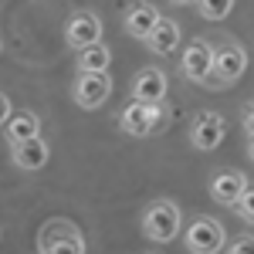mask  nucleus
<instances>
[{
    "label": "nucleus",
    "instance_id": "obj_6",
    "mask_svg": "<svg viewBox=\"0 0 254 254\" xmlns=\"http://www.w3.org/2000/svg\"><path fill=\"white\" fill-rule=\"evenodd\" d=\"M210 64H214V44L196 38V41H190V44L183 48V55H180V75L187 81L203 85V81L210 78Z\"/></svg>",
    "mask_w": 254,
    "mask_h": 254
},
{
    "label": "nucleus",
    "instance_id": "obj_21",
    "mask_svg": "<svg viewBox=\"0 0 254 254\" xmlns=\"http://www.w3.org/2000/svg\"><path fill=\"white\" fill-rule=\"evenodd\" d=\"M10 116H14V112H10V98L0 92V126H7V122H10Z\"/></svg>",
    "mask_w": 254,
    "mask_h": 254
},
{
    "label": "nucleus",
    "instance_id": "obj_18",
    "mask_svg": "<svg viewBox=\"0 0 254 254\" xmlns=\"http://www.w3.org/2000/svg\"><path fill=\"white\" fill-rule=\"evenodd\" d=\"M234 210H237V217H241V220L254 224V187H251V183H248V190L241 193V200L234 203Z\"/></svg>",
    "mask_w": 254,
    "mask_h": 254
},
{
    "label": "nucleus",
    "instance_id": "obj_13",
    "mask_svg": "<svg viewBox=\"0 0 254 254\" xmlns=\"http://www.w3.org/2000/svg\"><path fill=\"white\" fill-rule=\"evenodd\" d=\"M51 156L48 142L41 136H31V139H20V142H10V159L17 163L20 170H41Z\"/></svg>",
    "mask_w": 254,
    "mask_h": 254
},
{
    "label": "nucleus",
    "instance_id": "obj_9",
    "mask_svg": "<svg viewBox=\"0 0 254 254\" xmlns=\"http://www.w3.org/2000/svg\"><path fill=\"white\" fill-rule=\"evenodd\" d=\"M64 41H68L75 51L102 41V20H98V14H92V10H75V14L68 17V24H64Z\"/></svg>",
    "mask_w": 254,
    "mask_h": 254
},
{
    "label": "nucleus",
    "instance_id": "obj_2",
    "mask_svg": "<svg viewBox=\"0 0 254 254\" xmlns=\"http://www.w3.org/2000/svg\"><path fill=\"white\" fill-rule=\"evenodd\" d=\"M38 251L41 254H85V237L71 220L51 217L38 231Z\"/></svg>",
    "mask_w": 254,
    "mask_h": 254
},
{
    "label": "nucleus",
    "instance_id": "obj_19",
    "mask_svg": "<svg viewBox=\"0 0 254 254\" xmlns=\"http://www.w3.org/2000/svg\"><path fill=\"white\" fill-rule=\"evenodd\" d=\"M227 254H254V237L251 234L234 237V244H231V251H227Z\"/></svg>",
    "mask_w": 254,
    "mask_h": 254
},
{
    "label": "nucleus",
    "instance_id": "obj_22",
    "mask_svg": "<svg viewBox=\"0 0 254 254\" xmlns=\"http://www.w3.org/2000/svg\"><path fill=\"white\" fill-rule=\"evenodd\" d=\"M170 3H176V7H187V3H196V0H170Z\"/></svg>",
    "mask_w": 254,
    "mask_h": 254
},
{
    "label": "nucleus",
    "instance_id": "obj_7",
    "mask_svg": "<svg viewBox=\"0 0 254 254\" xmlns=\"http://www.w3.org/2000/svg\"><path fill=\"white\" fill-rule=\"evenodd\" d=\"M224 227L217 224L214 217H196L193 224L187 227V234H183V241H187V251L190 254H217L220 248H224Z\"/></svg>",
    "mask_w": 254,
    "mask_h": 254
},
{
    "label": "nucleus",
    "instance_id": "obj_23",
    "mask_svg": "<svg viewBox=\"0 0 254 254\" xmlns=\"http://www.w3.org/2000/svg\"><path fill=\"white\" fill-rule=\"evenodd\" d=\"M248 156H251V163H254V136H251V142H248Z\"/></svg>",
    "mask_w": 254,
    "mask_h": 254
},
{
    "label": "nucleus",
    "instance_id": "obj_17",
    "mask_svg": "<svg viewBox=\"0 0 254 254\" xmlns=\"http://www.w3.org/2000/svg\"><path fill=\"white\" fill-rule=\"evenodd\" d=\"M196 7H200V17L224 20L231 10H234V0H196Z\"/></svg>",
    "mask_w": 254,
    "mask_h": 254
},
{
    "label": "nucleus",
    "instance_id": "obj_10",
    "mask_svg": "<svg viewBox=\"0 0 254 254\" xmlns=\"http://www.w3.org/2000/svg\"><path fill=\"white\" fill-rule=\"evenodd\" d=\"M244 190H248V176L241 170H217L210 176V200L220 207H234Z\"/></svg>",
    "mask_w": 254,
    "mask_h": 254
},
{
    "label": "nucleus",
    "instance_id": "obj_8",
    "mask_svg": "<svg viewBox=\"0 0 254 254\" xmlns=\"http://www.w3.org/2000/svg\"><path fill=\"white\" fill-rule=\"evenodd\" d=\"M224 136H227V126H224V119L217 112H200L190 122V142L200 153H214L217 146L224 142Z\"/></svg>",
    "mask_w": 254,
    "mask_h": 254
},
{
    "label": "nucleus",
    "instance_id": "obj_12",
    "mask_svg": "<svg viewBox=\"0 0 254 254\" xmlns=\"http://www.w3.org/2000/svg\"><path fill=\"white\" fill-rule=\"evenodd\" d=\"M166 88H170V81H166V71L163 68H142V71H136V78H132V98L136 102L163 105Z\"/></svg>",
    "mask_w": 254,
    "mask_h": 254
},
{
    "label": "nucleus",
    "instance_id": "obj_11",
    "mask_svg": "<svg viewBox=\"0 0 254 254\" xmlns=\"http://www.w3.org/2000/svg\"><path fill=\"white\" fill-rule=\"evenodd\" d=\"M156 24H159V10L153 3H146V0H136V3H129L122 10V27H126L129 38H136V41H146Z\"/></svg>",
    "mask_w": 254,
    "mask_h": 254
},
{
    "label": "nucleus",
    "instance_id": "obj_16",
    "mask_svg": "<svg viewBox=\"0 0 254 254\" xmlns=\"http://www.w3.org/2000/svg\"><path fill=\"white\" fill-rule=\"evenodd\" d=\"M109 64H112V51L102 41L78 51V71H109Z\"/></svg>",
    "mask_w": 254,
    "mask_h": 254
},
{
    "label": "nucleus",
    "instance_id": "obj_14",
    "mask_svg": "<svg viewBox=\"0 0 254 254\" xmlns=\"http://www.w3.org/2000/svg\"><path fill=\"white\" fill-rule=\"evenodd\" d=\"M146 48L153 55H173L176 48H180V24L173 17H159V24L146 38Z\"/></svg>",
    "mask_w": 254,
    "mask_h": 254
},
{
    "label": "nucleus",
    "instance_id": "obj_4",
    "mask_svg": "<svg viewBox=\"0 0 254 254\" xmlns=\"http://www.w3.org/2000/svg\"><path fill=\"white\" fill-rule=\"evenodd\" d=\"M159 126H163V105H153V102H129L126 109H122V116H119V129L126 132V136H153Z\"/></svg>",
    "mask_w": 254,
    "mask_h": 254
},
{
    "label": "nucleus",
    "instance_id": "obj_1",
    "mask_svg": "<svg viewBox=\"0 0 254 254\" xmlns=\"http://www.w3.org/2000/svg\"><path fill=\"white\" fill-rule=\"evenodd\" d=\"M248 71V51L237 44V41H217L214 44V64H210V78L203 81L207 88H231L241 81V75Z\"/></svg>",
    "mask_w": 254,
    "mask_h": 254
},
{
    "label": "nucleus",
    "instance_id": "obj_15",
    "mask_svg": "<svg viewBox=\"0 0 254 254\" xmlns=\"http://www.w3.org/2000/svg\"><path fill=\"white\" fill-rule=\"evenodd\" d=\"M41 136V119L34 112H14L10 122H7V146L10 142H20V139Z\"/></svg>",
    "mask_w": 254,
    "mask_h": 254
},
{
    "label": "nucleus",
    "instance_id": "obj_24",
    "mask_svg": "<svg viewBox=\"0 0 254 254\" xmlns=\"http://www.w3.org/2000/svg\"><path fill=\"white\" fill-rule=\"evenodd\" d=\"M0 48H3V44H0Z\"/></svg>",
    "mask_w": 254,
    "mask_h": 254
},
{
    "label": "nucleus",
    "instance_id": "obj_20",
    "mask_svg": "<svg viewBox=\"0 0 254 254\" xmlns=\"http://www.w3.org/2000/svg\"><path fill=\"white\" fill-rule=\"evenodd\" d=\"M241 122H244V129H248V132L254 136V98L248 102V105H244V116H241Z\"/></svg>",
    "mask_w": 254,
    "mask_h": 254
},
{
    "label": "nucleus",
    "instance_id": "obj_5",
    "mask_svg": "<svg viewBox=\"0 0 254 254\" xmlns=\"http://www.w3.org/2000/svg\"><path fill=\"white\" fill-rule=\"evenodd\" d=\"M109 95H112L109 71H78V78L71 85V98H75V105H81V109H98Z\"/></svg>",
    "mask_w": 254,
    "mask_h": 254
},
{
    "label": "nucleus",
    "instance_id": "obj_3",
    "mask_svg": "<svg viewBox=\"0 0 254 254\" xmlns=\"http://www.w3.org/2000/svg\"><path fill=\"white\" fill-rule=\"evenodd\" d=\"M180 207L173 200H153L142 210V234L149 237L153 244H170L180 234Z\"/></svg>",
    "mask_w": 254,
    "mask_h": 254
}]
</instances>
